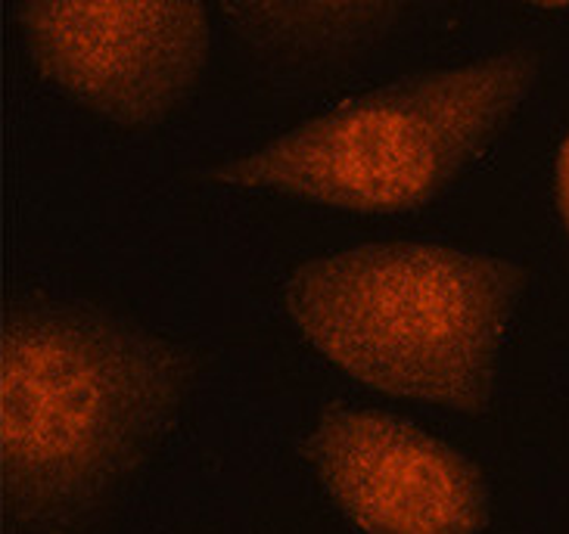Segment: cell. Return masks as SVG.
I'll return each instance as SVG.
<instances>
[{
  "mask_svg": "<svg viewBox=\"0 0 569 534\" xmlns=\"http://www.w3.org/2000/svg\"><path fill=\"white\" fill-rule=\"evenodd\" d=\"M526 286L529 271L501 255L386 240L302 261L283 308L352 380L479 416Z\"/></svg>",
  "mask_w": 569,
  "mask_h": 534,
  "instance_id": "2",
  "label": "cell"
},
{
  "mask_svg": "<svg viewBox=\"0 0 569 534\" xmlns=\"http://www.w3.org/2000/svg\"><path fill=\"white\" fill-rule=\"evenodd\" d=\"M401 3H224L256 47L283 53H330L361 44L392 26Z\"/></svg>",
  "mask_w": 569,
  "mask_h": 534,
  "instance_id": "6",
  "label": "cell"
},
{
  "mask_svg": "<svg viewBox=\"0 0 569 534\" xmlns=\"http://www.w3.org/2000/svg\"><path fill=\"white\" fill-rule=\"evenodd\" d=\"M555 197H557V212L563 218V228L569 233V134L560 143L555 159Z\"/></svg>",
  "mask_w": 569,
  "mask_h": 534,
  "instance_id": "7",
  "label": "cell"
},
{
  "mask_svg": "<svg viewBox=\"0 0 569 534\" xmlns=\"http://www.w3.org/2000/svg\"><path fill=\"white\" fill-rule=\"evenodd\" d=\"M302 457L358 532L482 534L489 525L482 470L396 413L330 404Z\"/></svg>",
  "mask_w": 569,
  "mask_h": 534,
  "instance_id": "5",
  "label": "cell"
},
{
  "mask_svg": "<svg viewBox=\"0 0 569 534\" xmlns=\"http://www.w3.org/2000/svg\"><path fill=\"white\" fill-rule=\"evenodd\" d=\"M16 19L38 72L122 128L169 119L212 47L197 0H29Z\"/></svg>",
  "mask_w": 569,
  "mask_h": 534,
  "instance_id": "4",
  "label": "cell"
},
{
  "mask_svg": "<svg viewBox=\"0 0 569 534\" xmlns=\"http://www.w3.org/2000/svg\"><path fill=\"white\" fill-rule=\"evenodd\" d=\"M539 69V50L513 47L405 75L311 115L206 178L349 212H415L492 147Z\"/></svg>",
  "mask_w": 569,
  "mask_h": 534,
  "instance_id": "3",
  "label": "cell"
},
{
  "mask_svg": "<svg viewBox=\"0 0 569 534\" xmlns=\"http://www.w3.org/2000/svg\"><path fill=\"white\" fill-rule=\"evenodd\" d=\"M193 361L88 308L16 302L0 333V494L26 532H60L169 432Z\"/></svg>",
  "mask_w": 569,
  "mask_h": 534,
  "instance_id": "1",
  "label": "cell"
}]
</instances>
